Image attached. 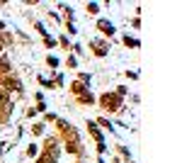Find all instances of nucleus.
<instances>
[{"label": "nucleus", "mask_w": 182, "mask_h": 163, "mask_svg": "<svg viewBox=\"0 0 182 163\" xmlns=\"http://www.w3.org/2000/svg\"><path fill=\"white\" fill-rule=\"evenodd\" d=\"M100 27H102V32H107V34H112V32H114V27L109 22H100Z\"/></svg>", "instance_id": "obj_1"}]
</instances>
